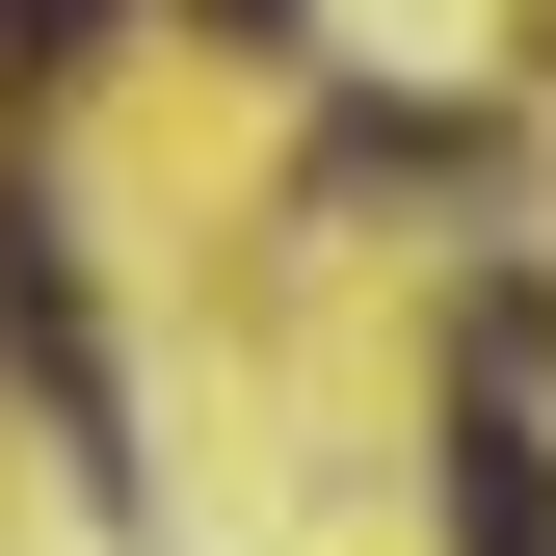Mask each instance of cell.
<instances>
[{
    "instance_id": "6da1fadb",
    "label": "cell",
    "mask_w": 556,
    "mask_h": 556,
    "mask_svg": "<svg viewBox=\"0 0 556 556\" xmlns=\"http://www.w3.org/2000/svg\"><path fill=\"white\" fill-rule=\"evenodd\" d=\"M451 530H477V556H530V530H556V477H530V425H451Z\"/></svg>"
},
{
    "instance_id": "7a4b0ae2",
    "label": "cell",
    "mask_w": 556,
    "mask_h": 556,
    "mask_svg": "<svg viewBox=\"0 0 556 556\" xmlns=\"http://www.w3.org/2000/svg\"><path fill=\"white\" fill-rule=\"evenodd\" d=\"M80 27H106V0H0V80H27V53H80Z\"/></svg>"
},
{
    "instance_id": "3957f363",
    "label": "cell",
    "mask_w": 556,
    "mask_h": 556,
    "mask_svg": "<svg viewBox=\"0 0 556 556\" xmlns=\"http://www.w3.org/2000/svg\"><path fill=\"white\" fill-rule=\"evenodd\" d=\"M213 53H292V0H213Z\"/></svg>"
}]
</instances>
